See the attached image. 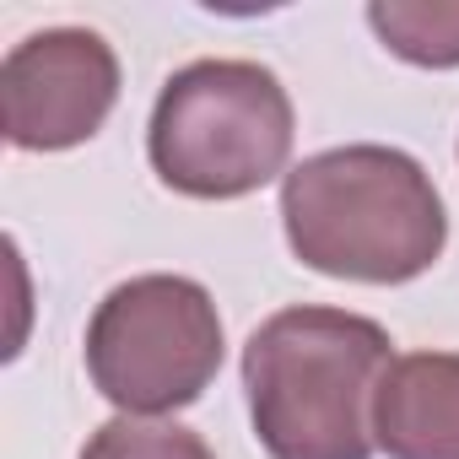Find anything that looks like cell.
Wrapping results in <instances>:
<instances>
[{
	"label": "cell",
	"mask_w": 459,
	"mask_h": 459,
	"mask_svg": "<svg viewBox=\"0 0 459 459\" xmlns=\"http://www.w3.org/2000/svg\"><path fill=\"white\" fill-rule=\"evenodd\" d=\"M281 227L308 271L368 287L427 276L448 244V211L427 168L373 141L303 157L281 178Z\"/></svg>",
	"instance_id": "cell-1"
},
{
	"label": "cell",
	"mask_w": 459,
	"mask_h": 459,
	"mask_svg": "<svg viewBox=\"0 0 459 459\" xmlns=\"http://www.w3.org/2000/svg\"><path fill=\"white\" fill-rule=\"evenodd\" d=\"M389 330L346 308H281L244 346L249 421L271 459H373Z\"/></svg>",
	"instance_id": "cell-2"
},
{
	"label": "cell",
	"mask_w": 459,
	"mask_h": 459,
	"mask_svg": "<svg viewBox=\"0 0 459 459\" xmlns=\"http://www.w3.org/2000/svg\"><path fill=\"white\" fill-rule=\"evenodd\" d=\"M292 135L298 119L276 71L255 60H195L162 82L146 157L189 200H244L292 173Z\"/></svg>",
	"instance_id": "cell-3"
},
{
	"label": "cell",
	"mask_w": 459,
	"mask_h": 459,
	"mask_svg": "<svg viewBox=\"0 0 459 459\" xmlns=\"http://www.w3.org/2000/svg\"><path fill=\"white\" fill-rule=\"evenodd\" d=\"M92 389L119 416H168L195 405L221 373V314L189 276H130L87 325Z\"/></svg>",
	"instance_id": "cell-4"
},
{
	"label": "cell",
	"mask_w": 459,
	"mask_h": 459,
	"mask_svg": "<svg viewBox=\"0 0 459 459\" xmlns=\"http://www.w3.org/2000/svg\"><path fill=\"white\" fill-rule=\"evenodd\" d=\"M119 103V55L92 28H44L0 65V125L17 152H71Z\"/></svg>",
	"instance_id": "cell-5"
},
{
	"label": "cell",
	"mask_w": 459,
	"mask_h": 459,
	"mask_svg": "<svg viewBox=\"0 0 459 459\" xmlns=\"http://www.w3.org/2000/svg\"><path fill=\"white\" fill-rule=\"evenodd\" d=\"M373 443L389 459H459V351L389 362L373 400Z\"/></svg>",
	"instance_id": "cell-6"
},
{
	"label": "cell",
	"mask_w": 459,
	"mask_h": 459,
	"mask_svg": "<svg viewBox=\"0 0 459 459\" xmlns=\"http://www.w3.org/2000/svg\"><path fill=\"white\" fill-rule=\"evenodd\" d=\"M368 28L405 65L421 71L459 65V0H373Z\"/></svg>",
	"instance_id": "cell-7"
},
{
	"label": "cell",
	"mask_w": 459,
	"mask_h": 459,
	"mask_svg": "<svg viewBox=\"0 0 459 459\" xmlns=\"http://www.w3.org/2000/svg\"><path fill=\"white\" fill-rule=\"evenodd\" d=\"M82 459H216L205 448L200 432L178 427V421H157V416H114L103 421Z\"/></svg>",
	"instance_id": "cell-8"
}]
</instances>
